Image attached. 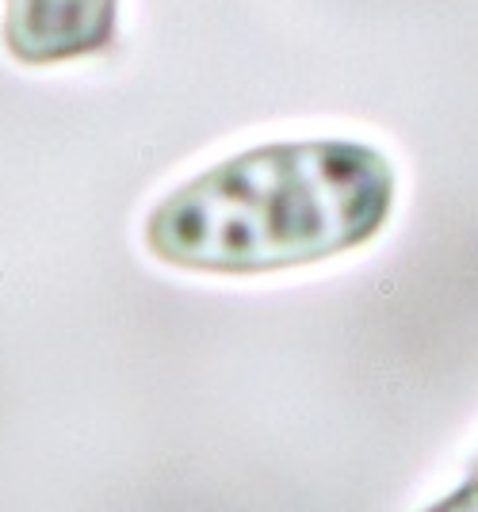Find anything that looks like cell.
<instances>
[{
	"mask_svg": "<svg viewBox=\"0 0 478 512\" xmlns=\"http://www.w3.org/2000/svg\"><path fill=\"white\" fill-rule=\"evenodd\" d=\"M387 153L352 138L268 142L192 176L146 218V249L169 268L264 276L368 245L394 211Z\"/></svg>",
	"mask_w": 478,
	"mask_h": 512,
	"instance_id": "1",
	"label": "cell"
},
{
	"mask_svg": "<svg viewBox=\"0 0 478 512\" xmlns=\"http://www.w3.org/2000/svg\"><path fill=\"white\" fill-rule=\"evenodd\" d=\"M119 0H4V46L23 65H62L115 43Z\"/></svg>",
	"mask_w": 478,
	"mask_h": 512,
	"instance_id": "2",
	"label": "cell"
},
{
	"mask_svg": "<svg viewBox=\"0 0 478 512\" xmlns=\"http://www.w3.org/2000/svg\"><path fill=\"white\" fill-rule=\"evenodd\" d=\"M471 482H475V486H478V467H475V474H471Z\"/></svg>",
	"mask_w": 478,
	"mask_h": 512,
	"instance_id": "4",
	"label": "cell"
},
{
	"mask_svg": "<svg viewBox=\"0 0 478 512\" xmlns=\"http://www.w3.org/2000/svg\"><path fill=\"white\" fill-rule=\"evenodd\" d=\"M429 512H478V486L467 478L463 486H459L452 497H444V501H436Z\"/></svg>",
	"mask_w": 478,
	"mask_h": 512,
	"instance_id": "3",
	"label": "cell"
}]
</instances>
